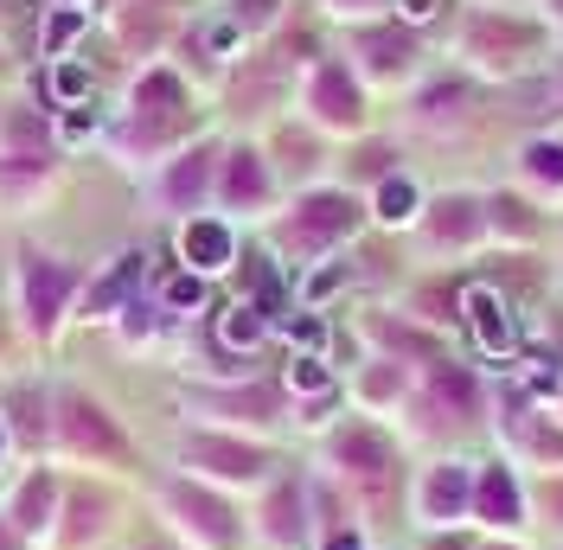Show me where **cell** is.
Listing matches in <instances>:
<instances>
[{"label":"cell","mask_w":563,"mask_h":550,"mask_svg":"<svg viewBox=\"0 0 563 550\" xmlns=\"http://www.w3.org/2000/svg\"><path fill=\"white\" fill-rule=\"evenodd\" d=\"M499 448L519 474H563V422L526 391H499Z\"/></svg>","instance_id":"6da1fadb"},{"label":"cell","mask_w":563,"mask_h":550,"mask_svg":"<svg viewBox=\"0 0 563 550\" xmlns=\"http://www.w3.org/2000/svg\"><path fill=\"white\" fill-rule=\"evenodd\" d=\"M410 410L429 416L435 436H461L487 416V378L455 359H435V365H422V391H410Z\"/></svg>","instance_id":"7a4b0ae2"},{"label":"cell","mask_w":563,"mask_h":550,"mask_svg":"<svg viewBox=\"0 0 563 550\" xmlns=\"http://www.w3.org/2000/svg\"><path fill=\"white\" fill-rule=\"evenodd\" d=\"M467 525L487 531V538H519L531 525V481L506 454L474 461V513H467Z\"/></svg>","instance_id":"3957f363"},{"label":"cell","mask_w":563,"mask_h":550,"mask_svg":"<svg viewBox=\"0 0 563 550\" xmlns=\"http://www.w3.org/2000/svg\"><path fill=\"white\" fill-rule=\"evenodd\" d=\"M327 468H333V481L358 486V493H385L397 481V442H390L378 422H346V429H333V442H327Z\"/></svg>","instance_id":"277c9868"},{"label":"cell","mask_w":563,"mask_h":550,"mask_svg":"<svg viewBox=\"0 0 563 550\" xmlns=\"http://www.w3.org/2000/svg\"><path fill=\"white\" fill-rule=\"evenodd\" d=\"M410 513H417L422 531H455V525H467V513H474V461H461V454L429 461L417 474Z\"/></svg>","instance_id":"5b68a950"},{"label":"cell","mask_w":563,"mask_h":550,"mask_svg":"<svg viewBox=\"0 0 563 550\" xmlns=\"http://www.w3.org/2000/svg\"><path fill=\"white\" fill-rule=\"evenodd\" d=\"M358 231V206H352L346 193H308L295 218L282 224V243L295 250V256H320V250H333V243H346Z\"/></svg>","instance_id":"8992f818"},{"label":"cell","mask_w":563,"mask_h":550,"mask_svg":"<svg viewBox=\"0 0 563 550\" xmlns=\"http://www.w3.org/2000/svg\"><path fill=\"white\" fill-rule=\"evenodd\" d=\"M179 461L192 468V474H206V481H269V448L263 442H244V436H186V448H179Z\"/></svg>","instance_id":"52a82bcc"},{"label":"cell","mask_w":563,"mask_h":550,"mask_svg":"<svg viewBox=\"0 0 563 550\" xmlns=\"http://www.w3.org/2000/svg\"><path fill=\"white\" fill-rule=\"evenodd\" d=\"M167 506H174L179 525H186L206 550H238V544H244V518H238V506H231V499H218L211 486L174 481V486H167Z\"/></svg>","instance_id":"ba28073f"},{"label":"cell","mask_w":563,"mask_h":550,"mask_svg":"<svg viewBox=\"0 0 563 550\" xmlns=\"http://www.w3.org/2000/svg\"><path fill=\"white\" fill-rule=\"evenodd\" d=\"M461 314H467V333L481 345V359H493V365L519 359V320H512V308H506L499 288H487V282L461 288Z\"/></svg>","instance_id":"9c48e42d"},{"label":"cell","mask_w":563,"mask_h":550,"mask_svg":"<svg viewBox=\"0 0 563 550\" xmlns=\"http://www.w3.org/2000/svg\"><path fill=\"white\" fill-rule=\"evenodd\" d=\"M263 538L269 544H282V550H295L308 531H314V518H308V486L301 481H282V486H269V499H263Z\"/></svg>","instance_id":"30bf717a"},{"label":"cell","mask_w":563,"mask_h":550,"mask_svg":"<svg viewBox=\"0 0 563 550\" xmlns=\"http://www.w3.org/2000/svg\"><path fill=\"white\" fill-rule=\"evenodd\" d=\"M422 231H429L435 250H467V243L487 231V206H474V199L449 193V199H435V206L422 211Z\"/></svg>","instance_id":"8fae6325"},{"label":"cell","mask_w":563,"mask_h":550,"mask_svg":"<svg viewBox=\"0 0 563 550\" xmlns=\"http://www.w3.org/2000/svg\"><path fill=\"white\" fill-rule=\"evenodd\" d=\"M65 410V436H70V448H84V454H103V461H122V429L109 422L90 397H65L58 404Z\"/></svg>","instance_id":"7c38bea8"},{"label":"cell","mask_w":563,"mask_h":550,"mask_svg":"<svg viewBox=\"0 0 563 550\" xmlns=\"http://www.w3.org/2000/svg\"><path fill=\"white\" fill-rule=\"evenodd\" d=\"M179 256L192 263V275H218L238 263V238H231V224H218V218H192L186 231H179Z\"/></svg>","instance_id":"4fadbf2b"},{"label":"cell","mask_w":563,"mask_h":550,"mask_svg":"<svg viewBox=\"0 0 563 550\" xmlns=\"http://www.w3.org/2000/svg\"><path fill=\"white\" fill-rule=\"evenodd\" d=\"M65 295H70V270L65 263L26 256V314H33V327H52L58 308H65Z\"/></svg>","instance_id":"5bb4252c"},{"label":"cell","mask_w":563,"mask_h":550,"mask_svg":"<svg viewBox=\"0 0 563 550\" xmlns=\"http://www.w3.org/2000/svg\"><path fill=\"white\" fill-rule=\"evenodd\" d=\"M206 410L218 416H238V422H276L282 416V384H244V391H211L199 397Z\"/></svg>","instance_id":"9a60e30c"},{"label":"cell","mask_w":563,"mask_h":550,"mask_svg":"<svg viewBox=\"0 0 563 550\" xmlns=\"http://www.w3.org/2000/svg\"><path fill=\"white\" fill-rule=\"evenodd\" d=\"M308 97H314L320 122H333V129H352V122H358V90H352V77L340 65H320Z\"/></svg>","instance_id":"2e32d148"},{"label":"cell","mask_w":563,"mask_h":550,"mask_svg":"<svg viewBox=\"0 0 563 550\" xmlns=\"http://www.w3.org/2000/svg\"><path fill=\"white\" fill-rule=\"evenodd\" d=\"M269 333V308L263 301H231V308L218 314V345L224 352H256Z\"/></svg>","instance_id":"e0dca14e"},{"label":"cell","mask_w":563,"mask_h":550,"mask_svg":"<svg viewBox=\"0 0 563 550\" xmlns=\"http://www.w3.org/2000/svg\"><path fill=\"white\" fill-rule=\"evenodd\" d=\"M224 199H231V206H263V199H269V173H263V161H256L250 147H238V154L224 161Z\"/></svg>","instance_id":"ac0fdd59"},{"label":"cell","mask_w":563,"mask_h":550,"mask_svg":"<svg viewBox=\"0 0 563 550\" xmlns=\"http://www.w3.org/2000/svg\"><path fill=\"white\" fill-rule=\"evenodd\" d=\"M410 391H417V384H410V372H404L397 359H378L372 372H358V397H365L372 410H390V404H410Z\"/></svg>","instance_id":"d6986e66"},{"label":"cell","mask_w":563,"mask_h":550,"mask_svg":"<svg viewBox=\"0 0 563 550\" xmlns=\"http://www.w3.org/2000/svg\"><path fill=\"white\" fill-rule=\"evenodd\" d=\"M282 391H295V397H333V365L320 359V352H295L288 359V372H282Z\"/></svg>","instance_id":"ffe728a7"},{"label":"cell","mask_w":563,"mask_h":550,"mask_svg":"<svg viewBox=\"0 0 563 550\" xmlns=\"http://www.w3.org/2000/svg\"><path fill=\"white\" fill-rule=\"evenodd\" d=\"M141 270H147V256H141V250L115 256V270H109L103 282L90 288V314H109V308H115V301H122V295H129V288L141 282Z\"/></svg>","instance_id":"44dd1931"},{"label":"cell","mask_w":563,"mask_h":550,"mask_svg":"<svg viewBox=\"0 0 563 550\" xmlns=\"http://www.w3.org/2000/svg\"><path fill=\"white\" fill-rule=\"evenodd\" d=\"M206 186H211V147L186 154V161H179V167L167 173V199H174V206H192V199H199Z\"/></svg>","instance_id":"7402d4cb"},{"label":"cell","mask_w":563,"mask_h":550,"mask_svg":"<svg viewBox=\"0 0 563 550\" xmlns=\"http://www.w3.org/2000/svg\"><path fill=\"white\" fill-rule=\"evenodd\" d=\"M52 499H58V486L33 474V481L20 486V499H13V531H38L45 518H52Z\"/></svg>","instance_id":"603a6c76"},{"label":"cell","mask_w":563,"mask_h":550,"mask_svg":"<svg viewBox=\"0 0 563 550\" xmlns=\"http://www.w3.org/2000/svg\"><path fill=\"white\" fill-rule=\"evenodd\" d=\"M135 109L141 116H179L186 109V97H179V77H167V70H154V77H141V90H135Z\"/></svg>","instance_id":"cb8c5ba5"},{"label":"cell","mask_w":563,"mask_h":550,"mask_svg":"<svg viewBox=\"0 0 563 550\" xmlns=\"http://www.w3.org/2000/svg\"><path fill=\"white\" fill-rule=\"evenodd\" d=\"M487 224L499 231V238H531V231H538V218H531V206L519 199V193H499V199H487Z\"/></svg>","instance_id":"d4e9b609"},{"label":"cell","mask_w":563,"mask_h":550,"mask_svg":"<svg viewBox=\"0 0 563 550\" xmlns=\"http://www.w3.org/2000/svg\"><path fill=\"white\" fill-rule=\"evenodd\" d=\"M417 211H422L417 186H410V179H404V173H390L385 186H378V218H385V224H410V218H417Z\"/></svg>","instance_id":"484cf974"},{"label":"cell","mask_w":563,"mask_h":550,"mask_svg":"<svg viewBox=\"0 0 563 550\" xmlns=\"http://www.w3.org/2000/svg\"><path fill=\"white\" fill-rule=\"evenodd\" d=\"M531 518H544L563 538V474H538L531 481Z\"/></svg>","instance_id":"4316f807"},{"label":"cell","mask_w":563,"mask_h":550,"mask_svg":"<svg viewBox=\"0 0 563 550\" xmlns=\"http://www.w3.org/2000/svg\"><path fill=\"white\" fill-rule=\"evenodd\" d=\"M526 173L538 179V186H563V141H531Z\"/></svg>","instance_id":"83f0119b"},{"label":"cell","mask_w":563,"mask_h":550,"mask_svg":"<svg viewBox=\"0 0 563 550\" xmlns=\"http://www.w3.org/2000/svg\"><path fill=\"white\" fill-rule=\"evenodd\" d=\"M52 97H65V103L90 97V70H84V65H58V70H52Z\"/></svg>","instance_id":"f1b7e54d"},{"label":"cell","mask_w":563,"mask_h":550,"mask_svg":"<svg viewBox=\"0 0 563 550\" xmlns=\"http://www.w3.org/2000/svg\"><path fill=\"white\" fill-rule=\"evenodd\" d=\"M288 340L301 345V352H320V345H327V320H320V314H295V320H288Z\"/></svg>","instance_id":"f546056e"},{"label":"cell","mask_w":563,"mask_h":550,"mask_svg":"<svg viewBox=\"0 0 563 550\" xmlns=\"http://www.w3.org/2000/svg\"><path fill=\"white\" fill-rule=\"evenodd\" d=\"M167 301H174V308H199V301H206V275H174V282H167Z\"/></svg>","instance_id":"4dcf8cb0"},{"label":"cell","mask_w":563,"mask_h":550,"mask_svg":"<svg viewBox=\"0 0 563 550\" xmlns=\"http://www.w3.org/2000/svg\"><path fill=\"white\" fill-rule=\"evenodd\" d=\"M84 33V13H77V7H70V13H58V20H52V26H45V52H65L70 38Z\"/></svg>","instance_id":"1f68e13d"},{"label":"cell","mask_w":563,"mask_h":550,"mask_svg":"<svg viewBox=\"0 0 563 550\" xmlns=\"http://www.w3.org/2000/svg\"><path fill=\"white\" fill-rule=\"evenodd\" d=\"M365 52H372V65H378V70L404 65V38H390V33H372V38H365Z\"/></svg>","instance_id":"d6a6232c"},{"label":"cell","mask_w":563,"mask_h":550,"mask_svg":"<svg viewBox=\"0 0 563 550\" xmlns=\"http://www.w3.org/2000/svg\"><path fill=\"white\" fill-rule=\"evenodd\" d=\"M422 550H481V538H474V525H455V531H429Z\"/></svg>","instance_id":"836d02e7"},{"label":"cell","mask_w":563,"mask_h":550,"mask_svg":"<svg viewBox=\"0 0 563 550\" xmlns=\"http://www.w3.org/2000/svg\"><path fill=\"white\" fill-rule=\"evenodd\" d=\"M397 13H404L410 26H429V20L442 13V0H397Z\"/></svg>","instance_id":"e575fe53"},{"label":"cell","mask_w":563,"mask_h":550,"mask_svg":"<svg viewBox=\"0 0 563 550\" xmlns=\"http://www.w3.org/2000/svg\"><path fill=\"white\" fill-rule=\"evenodd\" d=\"M320 550H365V538L352 525H333V531H320Z\"/></svg>","instance_id":"d590c367"},{"label":"cell","mask_w":563,"mask_h":550,"mask_svg":"<svg viewBox=\"0 0 563 550\" xmlns=\"http://www.w3.org/2000/svg\"><path fill=\"white\" fill-rule=\"evenodd\" d=\"M340 282H346V270H320V275H308V301H327Z\"/></svg>","instance_id":"8d00e7d4"},{"label":"cell","mask_w":563,"mask_h":550,"mask_svg":"<svg viewBox=\"0 0 563 550\" xmlns=\"http://www.w3.org/2000/svg\"><path fill=\"white\" fill-rule=\"evenodd\" d=\"M33 173H38V161H33V154H13V161L0 167V179H33Z\"/></svg>","instance_id":"74e56055"},{"label":"cell","mask_w":563,"mask_h":550,"mask_svg":"<svg viewBox=\"0 0 563 550\" xmlns=\"http://www.w3.org/2000/svg\"><path fill=\"white\" fill-rule=\"evenodd\" d=\"M90 129H97V109H77V116L65 122V135H70V141H84Z\"/></svg>","instance_id":"f35d334b"},{"label":"cell","mask_w":563,"mask_h":550,"mask_svg":"<svg viewBox=\"0 0 563 550\" xmlns=\"http://www.w3.org/2000/svg\"><path fill=\"white\" fill-rule=\"evenodd\" d=\"M238 13H244V20H269V0H244Z\"/></svg>","instance_id":"ab89813d"},{"label":"cell","mask_w":563,"mask_h":550,"mask_svg":"<svg viewBox=\"0 0 563 550\" xmlns=\"http://www.w3.org/2000/svg\"><path fill=\"white\" fill-rule=\"evenodd\" d=\"M0 550H20V531H13V518H0Z\"/></svg>","instance_id":"60d3db41"},{"label":"cell","mask_w":563,"mask_h":550,"mask_svg":"<svg viewBox=\"0 0 563 550\" xmlns=\"http://www.w3.org/2000/svg\"><path fill=\"white\" fill-rule=\"evenodd\" d=\"M481 550H519V538H487Z\"/></svg>","instance_id":"b9f144b4"},{"label":"cell","mask_w":563,"mask_h":550,"mask_svg":"<svg viewBox=\"0 0 563 550\" xmlns=\"http://www.w3.org/2000/svg\"><path fill=\"white\" fill-rule=\"evenodd\" d=\"M0 461H7V422H0Z\"/></svg>","instance_id":"7bdbcfd3"},{"label":"cell","mask_w":563,"mask_h":550,"mask_svg":"<svg viewBox=\"0 0 563 550\" xmlns=\"http://www.w3.org/2000/svg\"><path fill=\"white\" fill-rule=\"evenodd\" d=\"M558 422H563V397H558Z\"/></svg>","instance_id":"ee69618b"}]
</instances>
